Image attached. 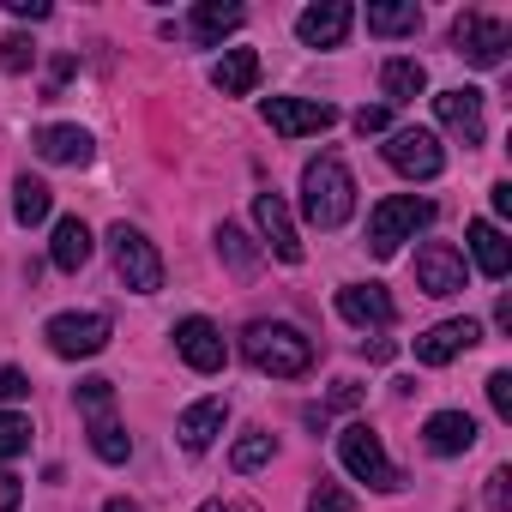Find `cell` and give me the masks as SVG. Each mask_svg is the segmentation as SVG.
<instances>
[{"mask_svg":"<svg viewBox=\"0 0 512 512\" xmlns=\"http://www.w3.org/2000/svg\"><path fill=\"white\" fill-rule=\"evenodd\" d=\"M272 452H278V440L266 434V428H253V434H241L235 440V452H229V464L247 476V470H260V464H272Z\"/></svg>","mask_w":512,"mask_h":512,"instance_id":"obj_28","label":"cell"},{"mask_svg":"<svg viewBox=\"0 0 512 512\" xmlns=\"http://www.w3.org/2000/svg\"><path fill=\"white\" fill-rule=\"evenodd\" d=\"M31 452V422L19 410H0V458H19Z\"/></svg>","mask_w":512,"mask_h":512,"instance_id":"obj_30","label":"cell"},{"mask_svg":"<svg viewBox=\"0 0 512 512\" xmlns=\"http://www.w3.org/2000/svg\"><path fill=\"white\" fill-rule=\"evenodd\" d=\"M308 512H356V500H350L338 482H320V488L308 494Z\"/></svg>","mask_w":512,"mask_h":512,"instance_id":"obj_32","label":"cell"},{"mask_svg":"<svg viewBox=\"0 0 512 512\" xmlns=\"http://www.w3.org/2000/svg\"><path fill=\"white\" fill-rule=\"evenodd\" d=\"M452 43H458V55H464L470 67L488 73V67L506 61V49H512V25H506V19H488V13H458Z\"/></svg>","mask_w":512,"mask_h":512,"instance_id":"obj_6","label":"cell"},{"mask_svg":"<svg viewBox=\"0 0 512 512\" xmlns=\"http://www.w3.org/2000/svg\"><path fill=\"white\" fill-rule=\"evenodd\" d=\"M392 127V109H356V133L368 139V133H386Z\"/></svg>","mask_w":512,"mask_h":512,"instance_id":"obj_36","label":"cell"},{"mask_svg":"<svg viewBox=\"0 0 512 512\" xmlns=\"http://www.w3.org/2000/svg\"><path fill=\"white\" fill-rule=\"evenodd\" d=\"M31 145H37L43 163H73V169L91 163V133H85V127H43Z\"/></svg>","mask_w":512,"mask_h":512,"instance_id":"obj_20","label":"cell"},{"mask_svg":"<svg viewBox=\"0 0 512 512\" xmlns=\"http://www.w3.org/2000/svg\"><path fill=\"white\" fill-rule=\"evenodd\" d=\"M434 115H440V127L458 133L464 145H482V91H470V85L440 91V97H434Z\"/></svg>","mask_w":512,"mask_h":512,"instance_id":"obj_15","label":"cell"},{"mask_svg":"<svg viewBox=\"0 0 512 512\" xmlns=\"http://www.w3.org/2000/svg\"><path fill=\"white\" fill-rule=\"evenodd\" d=\"M223 422H229V404H223V398H199V404H187V410H181L175 434H181V446H187V452H205V446L223 434Z\"/></svg>","mask_w":512,"mask_h":512,"instance_id":"obj_18","label":"cell"},{"mask_svg":"<svg viewBox=\"0 0 512 512\" xmlns=\"http://www.w3.org/2000/svg\"><path fill=\"white\" fill-rule=\"evenodd\" d=\"M470 344H482V326H476V320H440V326H428V332L416 338V362L446 368V362L464 356Z\"/></svg>","mask_w":512,"mask_h":512,"instance_id":"obj_13","label":"cell"},{"mask_svg":"<svg viewBox=\"0 0 512 512\" xmlns=\"http://www.w3.org/2000/svg\"><path fill=\"white\" fill-rule=\"evenodd\" d=\"M422 446H428L434 458H458V452L476 446V422H470L464 410H434V416L422 422Z\"/></svg>","mask_w":512,"mask_h":512,"instance_id":"obj_16","label":"cell"},{"mask_svg":"<svg viewBox=\"0 0 512 512\" xmlns=\"http://www.w3.org/2000/svg\"><path fill=\"white\" fill-rule=\"evenodd\" d=\"M7 13H13V19H31V25H37V19H49V0H7Z\"/></svg>","mask_w":512,"mask_h":512,"instance_id":"obj_37","label":"cell"},{"mask_svg":"<svg viewBox=\"0 0 512 512\" xmlns=\"http://www.w3.org/2000/svg\"><path fill=\"white\" fill-rule=\"evenodd\" d=\"M350 25H356V13L344 7V0H320V7H308V13L296 19V37H302L308 49H338V43L350 37Z\"/></svg>","mask_w":512,"mask_h":512,"instance_id":"obj_14","label":"cell"},{"mask_svg":"<svg viewBox=\"0 0 512 512\" xmlns=\"http://www.w3.org/2000/svg\"><path fill=\"white\" fill-rule=\"evenodd\" d=\"M49 211H55V193H49L37 175H19V181H13V217L31 229V223H43Z\"/></svg>","mask_w":512,"mask_h":512,"instance_id":"obj_25","label":"cell"},{"mask_svg":"<svg viewBox=\"0 0 512 512\" xmlns=\"http://www.w3.org/2000/svg\"><path fill=\"white\" fill-rule=\"evenodd\" d=\"M338 458H344V470H350L356 482H368V488H380V494L404 488V476L392 470V458H386V446H380V434H374L368 422H350V428L338 434Z\"/></svg>","mask_w":512,"mask_h":512,"instance_id":"obj_4","label":"cell"},{"mask_svg":"<svg viewBox=\"0 0 512 512\" xmlns=\"http://www.w3.org/2000/svg\"><path fill=\"white\" fill-rule=\"evenodd\" d=\"M302 211L314 229H344L350 211H356V181L338 157H314L302 169Z\"/></svg>","mask_w":512,"mask_h":512,"instance_id":"obj_2","label":"cell"},{"mask_svg":"<svg viewBox=\"0 0 512 512\" xmlns=\"http://www.w3.org/2000/svg\"><path fill=\"white\" fill-rule=\"evenodd\" d=\"M175 350H181V362H187L193 374H217L223 356H229V350H223V332H217L211 320H199V314L175 326Z\"/></svg>","mask_w":512,"mask_h":512,"instance_id":"obj_12","label":"cell"},{"mask_svg":"<svg viewBox=\"0 0 512 512\" xmlns=\"http://www.w3.org/2000/svg\"><path fill=\"white\" fill-rule=\"evenodd\" d=\"M241 7H223V0H205V7H193V37L211 49V43H223L229 31H241Z\"/></svg>","mask_w":512,"mask_h":512,"instance_id":"obj_24","label":"cell"},{"mask_svg":"<svg viewBox=\"0 0 512 512\" xmlns=\"http://www.w3.org/2000/svg\"><path fill=\"white\" fill-rule=\"evenodd\" d=\"M338 314L350 320V326H392V296H386V284H344L338 290Z\"/></svg>","mask_w":512,"mask_h":512,"instance_id":"obj_17","label":"cell"},{"mask_svg":"<svg viewBox=\"0 0 512 512\" xmlns=\"http://www.w3.org/2000/svg\"><path fill=\"white\" fill-rule=\"evenodd\" d=\"M241 350H247L253 368L272 374V380H302L314 368V338H302V326H290V320H253Z\"/></svg>","mask_w":512,"mask_h":512,"instance_id":"obj_1","label":"cell"},{"mask_svg":"<svg viewBox=\"0 0 512 512\" xmlns=\"http://www.w3.org/2000/svg\"><path fill=\"white\" fill-rule=\"evenodd\" d=\"M199 512H229V506H223V500H205V506H199Z\"/></svg>","mask_w":512,"mask_h":512,"instance_id":"obj_42","label":"cell"},{"mask_svg":"<svg viewBox=\"0 0 512 512\" xmlns=\"http://www.w3.org/2000/svg\"><path fill=\"white\" fill-rule=\"evenodd\" d=\"M338 121L332 103H314V97H272L266 103V127L278 139H308V133H326Z\"/></svg>","mask_w":512,"mask_h":512,"instance_id":"obj_10","label":"cell"},{"mask_svg":"<svg viewBox=\"0 0 512 512\" xmlns=\"http://www.w3.org/2000/svg\"><path fill=\"white\" fill-rule=\"evenodd\" d=\"M43 338H49V350H55V356H67V362L97 356V350L109 344V314H55Z\"/></svg>","mask_w":512,"mask_h":512,"instance_id":"obj_8","label":"cell"},{"mask_svg":"<svg viewBox=\"0 0 512 512\" xmlns=\"http://www.w3.org/2000/svg\"><path fill=\"white\" fill-rule=\"evenodd\" d=\"M253 223H260V235H266V247L278 253L284 266H302V229H296V217H290V205H284V193H260L253 199Z\"/></svg>","mask_w":512,"mask_h":512,"instance_id":"obj_9","label":"cell"},{"mask_svg":"<svg viewBox=\"0 0 512 512\" xmlns=\"http://www.w3.org/2000/svg\"><path fill=\"white\" fill-rule=\"evenodd\" d=\"M91 452H97L103 464H127V452H133V440H127V428H121V422H109V416H97V422H91Z\"/></svg>","mask_w":512,"mask_h":512,"instance_id":"obj_27","label":"cell"},{"mask_svg":"<svg viewBox=\"0 0 512 512\" xmlns=\"http://www.w3.org/2000/svg\"><path fill=\"white\" fill-rule=\"evenodd\" d=\"M488 199H494V211L506 217V211H512V181H494V193H488Z\"/></svg>","mask_w":512,"mask_h":512,"instance_id":"obj_40","label":"cell"},{"mask_svg":"<svg viewBox=\"0 0 512 512\" xmlns=\"http://www.w3.org/2000/svg\"><path fill=\"white\" fill-rule=\"evenodd\" d=\"M380 91H386V103H416L422 91H428V67L422 61H386L380 67Z\"/></svg>","mask_w":512,"mask_h":512,"instance_id":"obj_23","label":"cell"},{"mask_svg":"<svg viewBox=\"0 0 512 512\" xmlns=\"http://www.w3.org/2000/svg\"><path fill=\"white\" fill-rule=\"evenodd\" d=\"M103 512H139V506H133V500H109Z\"/></svg>","mask_w":512,"mask_h":512,"instance_id":"obj_41","label":"cell"},{"mask_svg":"<svg viewBox=\"0 0 512 512\" xmlns=\"http://www.w3.org/2000/svg\"><path fill=\"white\" fill-rule=\"evenodd\" d=\"M19 500H25V488H19V476H13V470H0V512H13Z\"/></svg>","mask_w":512,"mask_h":512,"instance_id":"obj_38","label":"cell"},{"mask_svg":"<svg viewBox=\"0 0 512 512\" xmlns=\"http://www.w3.org/2000/svg\"><path fill=\"white\" fill-rule=\"evenodd\" d=\"M109 247H115V272H121L127 290H139V296L163 290V260H157V247H151L133 223H115V229H109Z\"/></svg>","mask_w":512,"mask_h":512,"instance_id":"obj_5","label":"cell"},{"mask_svg":"<svg viewBox=\"0 0 512 512\" xmlns=\"http://www.w3.org/2000/svg\"><path fill=\"white\" fill-rule=\"evenodd\" d=\"M211 85L223 97H247L253 85H260V55L253 49H223V61L211 67Z\"/></svg>","mask_w":512,"mask_h":512,"instance_id":"obj_21","label":"cell"},{"mask_svg":"<svg viewBox=\"0 0 512 512\" xmlns=\"http://www.w3.org/2000/svg\"><path fill=\"white\" fill-rule=\"evenodd\" d=\"M506 482H512L506 470H494V476H488V506H494V512H506V506H512V500H506Z\"/></svg>","mask_w":512,"mask_h":512,"instance_id":"obj_39","label":"cell"},{"mask_svg":"<svg viewBox=\"0 0 512 512\" xmlns=\"http://www.w3.org/2000/svg\"><path fill=\"white\" fill-rule=\"evenodd\" d=\"M49 260H55L61 272H79V266L91 260V229H85L79 217H61V223H55V241H49Z\"/></svg>","mask_w":512,"mask_h":512,"instance_id":"obj_22","label":"cell"},{"mask_svg":"<svg viewBox=\"0 0 512 512\" xmlns=\"http://www.w3.org/2000/svg\"><path fill=\"white\" fill-rule=\"evenodd\" d=\"M428 223H434V205H428V199L392 193V199H380L374 217H368V247L380 253V260H392V253H398L404 241H416V229H428Z\"/></svg>","mask_w":512,"mask_h":512,"instance_id":"obj_3","label":"cell"},{"mask_svg":"<svg viewBox=\"0 0 512 512\" xmlns=\"http://www.w3.org/2000/svg\"><path fill=\"white\" fill-rule=\"evenodd\" d=\"M422 25V7L416 0H392V7H368V31L374 37H410Z\"/></svg>","mask_w":512,"mask_h":512,"instance_id":"obj_26","label":"cell"},{"mask_svg":"<svg viewBox=\"0 0 512 512\" xmlns=\"http://www.w3.org/2000/svg\"><path fill=\"white\" fill-rule=\"evenodd\" d=\"M386 163H392L398 175L434 181V175L446 169V151H440V139H434L428 127H398V133L386 139Z\"/></svg>","mask_w":512,"mask_h":512,"instance_id":"obj_7","label":"cell"},{"mask_svg":"<svg viewBox=\"0 0 512 512\" xmlns=\"http://www.w3.org/2000/svg\"><path fill=\"white\" fill-rule=\"evenodd\" d=\"M464 235H470V253H476L482 278H494V284H500V278L512 272V247H506V235H500V229H494L488 217H476V223H470Z\"/></svg>","mask_w":512,"mask_h":512,"instance_id":"obj_19","label":"cell"},{"mask_svg":"<svg viewBox=\"0 0 512 512\" xmlns=\"http://www.w3.org/2000/svg\"><path fill=\"white\" fill-rule=\"evenodd\" d=\"M19 398H31V380L19 368H0V404H19Z\"/></svg>","mask_w":512,"mask_h":512,"instance_id":"obj_35","label":"cell"},{"mask_svg":"<svg viewBox=\"0 0 512 512\" xmlns=\"http://www.w3.org/2000/svg\"><path fill=\"white\" fill-rule=\"evenodd\" d=\"M416 284H422V296H458L464 290V253L452 241H422L416 247Z\"/></svg>","mask_w":512,"mask_h":512,"instance_id":"obj_11","label":"cell"},{"mask_svg":"<svg viewBox=\"0 0 512 512\" xmlns=\"http://www.w3.org/2000/svg\"><path fill=\"white\" fill-rule=\"evenodd\" d=\"M488 404H494V416H500V422H512V374H506V368H494V374H488Z\"/></svg>","mask_w":512,"mask_h":512,"instance_id":"obj_33","label":"cell"},{"mask_svg":"<svg viewBox=\"0 0 512 512\" xmlns=\"http://www.w3.org/2000/svg\"><path fill=\"white\" fill-rule=\"evenodd\" d=\"M109 404H115V380H85L79 386V410L85 416H109Z\"/></svg>","mask_w":512,"mask_h":512,"instance_id":"obj_31","label":"cell"},{"mask_svg":"<svg viewBox=\"0 0 512 512\" xmlns=\"http://www.w3.org/2000/svg\"><path fill=\"white\" fill-rule=\"evenodd\" d=\"M31 61H37L31 37H7V43H0V67H7V73H25Z\"/></svg>","mask_w":512,"mask_h":512,"instance_id":"obj_34","label":"cell"},{"mask_svg":"<svg viewBox=\"0 0 512 512\" xmlns=\"http://www.w3.org/2000/svg\"><path fill=\"white\" fill-rule=\"evenodd\" d=\"M217 253H223V260H229L241 278H253V272H260V253L247 247V235H241L235 223H223V229H217Z\"/></svg>","mask_w":512,"mask_h":512,"instance_id":"obj_29","label":"cell"}]
</instances>
